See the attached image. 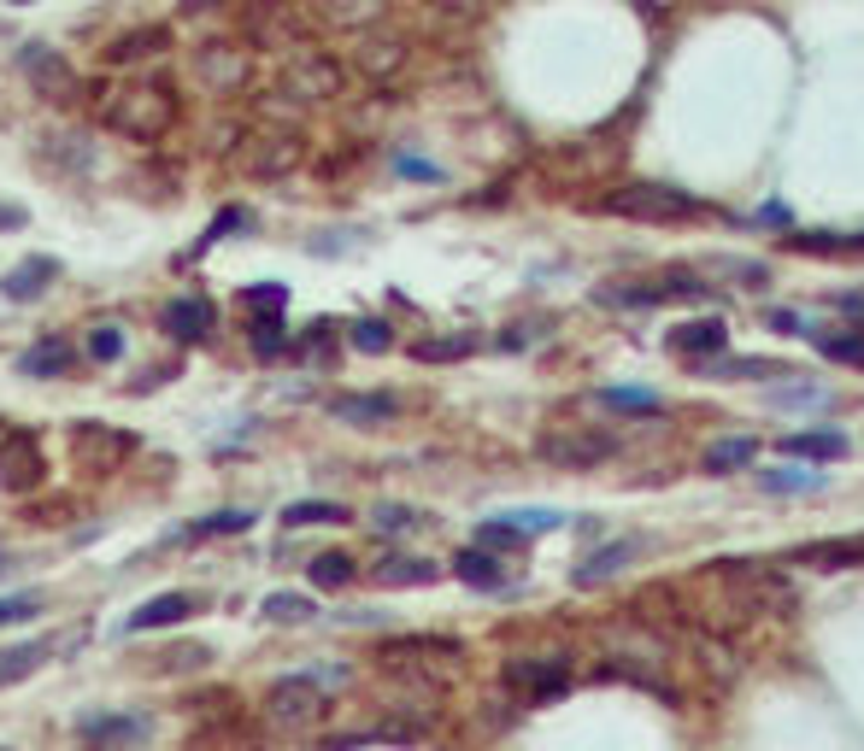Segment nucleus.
<instances>
[{
	"label": "nucleus",
	"mask_w": 864,
	"mask_h": 751,
	"mask_svg": "<svg viewBox=\"0 0 864 751\" xmlns=\"http://www.w3.org/2000/svg\"><path fill=\"white\" fill-rule=\"evenodd\" d=\"M771 329H776V336H800V318H794V311H771Z\"/></svg>",
	"instance_id": "3c124183"
},
{
	"label": "nucleus",
	"mask_w": 864,
	"mask_h": 751,
	"mask_svg": "<svg viewBox=\"0 0 864 751\" xmlns=\"http://www.w3.org/2000/svg\"><path fill=\"white\" fill-rule=\"evenodd\" d=\"M265 617H271V622H306V617H312V599H300V593H271V599H265Z\"/></svg>",
	"instance_id": "ea45409f"
},
{
	"label": "nucleus",
	"mask_w": 864,
	"mask_h": 751,
	"mask_svg": "<svg viewBox=\"0 0 864 751\" xmlns=\"http://www.w3.org/2000/svg\"><path fill=\"white\" fill-rule=\"evenodd\" d=\"M247 341H254L259 359H277V352H288V329L277 318H254V329H247Z\"/></svg>",
	"instance_id": "4c0bfd02"
},
{
	"label": "nucleus",
	"mask_w": 864,
	"mask_h": 751,
	"mask_svg": "<svg viewBox=\"0 0 864 751\" xmlns=\"http://www.w3.org/2000/svg\"><path fill=\"white\" fill-rule=\"evenodd\" d=\"M642 552L635 540H612V547H600V552H588L583 563H576V588H594V581H606V575H617L624 563Z\"/></svg>",
	"instance_id": "412c9836"
},
{
	"label": "nucleus",
	"mask_w": 864,
	"mask_h": 751,
	"mask_svg": "<svg viewBox=\"0 0 864 751\" xmlns=\"http://www.w3.org/2000/svg\"><path fill=\"white\" fill-rule=\"evenodd\" d=\"M817 352L841 364H864V336H817Z\"/></svg>",
	"instance_id": "a19ab883"
},
{
	"label": "nucleus",
	"mask_w": 864,
	"mask_h": 751,
	"mask_svg": "<svg viewBox=\"0 0 864 751\" xmlns=\"http://www.w3.org/2000/svg\"><path fill=\"white\" fill-rule=\"evenodd\" d=\"M12 7H36V0H12Z\"/></svg>",
	"instance_id": "5fc2aeb1"
},
{
	"label": "nucleus",
	"mask_w": 864,
	"mask_h": 751,
	"mask_svg": "<svg viewBox=\"0 0 864 751\" xmlns=\"http://www.w3.org/2000/svg\"><path fill=\"white\" fill-rule=\"evenodd\" d=\"M48 475V458L30 429H0V488L7 493H36Z\"/></svg>",
	"instance_id": "39448f33"
},
{
	"label": "nucleus",
	"mask_w": 864,
	"mask_h": 751,
	"mask_svg": "<svg viewBox=\"0 0 864 751\" xmlns=\"http://www.w3.org/2000/svg\"><path fill=\"white\" fill-rule=\"evenodd\" d=\"M453 575L470 581V588H506V570H500V558H494L488 547H470L453 558Z\"/></svg>",
	"instance_id": "b1692460"
},
{
	"label": "nucleus",
	"mask_w": 864,
	"mask_h": 751,
	"mask_svg": "<svg viewBox=\"0 0 864 751\" xmlns=\"http://www.w3.org/2000/svg\"><path fill=\"white\" fill-rule=\"evenodd\" d=\"M706 376H794V370H776L765 359H724V364H706Z\"/></svg>",
	"instance_id": "49530a36"
},
{
	"label": "nucleus",
	"mask_w": 864,
	"mask_h": 751,
	"mask_svg": "<svg viewBox=\"0 0 864 751\" xmlns=\"http://www.w3.org/2000/svg\"><path fill=\"white\" fill-rule=\"evenodd\" d=\"M59 277V259H48V253H30V259H18L7 277H0V294H7L12 306H30V300H41L48 294V282Z\"/></svg>",
	"instance_id": "f8f14e48"
},
{
	"label": "nucleus",
	"mask_w": 864,
	"mask_h": 751,
	"mask_svg": "<svg viewBox=\"0 0 864 751\" xmlns=\"http://www.w3.org/2000/svg\"><path fill=\"white\" fill-rule=\"evenodd\" d=\"M206 658H212V645H171V652H165V663H159V670H200V663Z\"/></svg>",
	"instance_id": "de8ad7c7"
},
{
	"label": "nucleus",
	"mask_w": 864,
	"mask_h": 751,
	"mask_svg": "<svg viewBox=\"0 0 864 751\" xmlns=\"http://www.w3.org/2000/svg\"><path fill=\"white\" fill-rule=\"evenodd\" d=\"M782 452H800V458H841V452H847V434H835V429L782 434Z\"/></svg>",
	"instance_id": "bb28decb"
},
{
	"label": "nucleus",
	"mask_w": 864,
	"mask_h": 751,
	"mask_svg": "<svg viewBox=\"0 0 864 751\" xmlns=\"http://www.w3.org/2000/svg\"><path fill=\"white\" fill-rule=\"evenodd\" d=\"M247 529H254V511H212L182 529V540H218V534H247Z\"/></svg>",
	"instance_id": "cd10ccee"
},
{
	"label": "nucleus",
	"mask_w": 864,
	"mask_h": 751,
	"mask_svg": "<svg viewBox=\"0 0 864 751\" xmlns=\"http://www.w3.org/2000/svg\"><path fill=\"white\" fill-rule=\"evenodd\" d=\"M370 575H377V588H424V581H436L441 570L429 558H406V552H388L370 563Z\"/></svg>",
	"instance_id": "a211bd4d"
},
{
	"label": "nucleus",
	"mask_w": 864,
	"mask_h": 751,
	"mask_svg": "<svg viewBox=\"0 0 864 751\" xmlns=\"http://www.w3.org/2000/svg\"><path fill=\"white\" fill-rule=\"evenodd\" d=\"M30 617H41V593H7L0 599V629H7V622H30Z\"/></svg>",
	"instance_id": "c03bdc74"
},
{
	"label": "nucleus",
	"mask_w": 864,
	"mask_h": 751,
	"mask_svg": "<svg viewBox=\"0 0 864 751\" xmlns=\"http://www.w3.org/2000/svg\"><path fill=\"white\" fill-rule=\"evenodd\" d=\"M617 218H642V223H688V218H706V206H699L688 188H665V182H629L617 188L606 200Z\"/></svg>",
	"instance_id": "f03ea898"
},
{
	"label": "nucleus",
	"mask_w": 864,
	"mask_h": 751,
	"mask_svg": "<svg viewBox=\"0 0 864 751\" xmlns=\"http://www.w3.org/2000/svg\"><path fill=\"white\" fill-rule=\"evenodd\" d=\"M436 7H447V12H477L483 0H436Z\"/></svg>",
	"instance_id": "864d4df0"
},
{
	"label": "nucleus",
	"mask_w": 864,
	"mask_h": 751,
	"mask_svg": "<svg viewBox=\"0 0 864 751\" xmlns=\"http://www.w3.org/2000/svg\"><path fill=\"white\" fill-rule=\"evenodd\" d=\"M24 77L36 82V94H48V100H71L77 94V71L53 48H24Z\"/></svg>",
	"instance_id": "4468645a"
},
{
	"label": "nucleus",
	"mask_w": 864,
	"mask_h": 751,
	"mask_svg": "<svg viewBox=\"0 0 864 751\" xmlns=\"http://www.w3.org/2000/svg\"><path fill=\"white\" fill-rule=\"evenodd\" d=\"M107 130L123 141H165L177 130V94L165 82H130L107 100Z\"/></svg>",
	"instance_id": "f257e3e1"
},
{
	"label": "nucleus",
	"mask_w": 864,
	"mask_h": 751,
	"mask_svg": "<svg viewBox=\"0 0 864 751\" xmlns=\"http://www.w3.org/2000/svg\"><path fill=\"white\" fill-rule=\"evenodd\" d=\"M200 611V599L195 593H159V599H148L141 611H130L123 617V634H148V629H177L182 617H195Z\"/></svg>",
	"instance_id": "2eb2a0df"
},
{
	"label": "nucleus",
	"mask_w": 864,
	"mask_h": 751,
	"mask_svg": "<svg viewBox=\"0 0 864 751\" xmlns=\"http://www.w3.org/2000/svg\"><path fill=\"white\" fill-rule=\"evenodd\" d=\"M71 370V347L48 336V341H36L24 359H18V376H30V382H48V376H66Z\"/></svg>",
	"instance_id": "aec40b11"
},
{
	"label": "nucleus",
	"mask_w": 864,
	"mask_h": 751,
	"mask_svg": "<svg viewBox=\"0 0 864 751\" xmlns=\"http://www.w3.org/2000/svg\"><path fill=\"white\" fill-rule=\"evenodd\" d=\"M30 218H24V206H0V229H24Z\"/></svg>",
	"instance_id": "603ef678"
},
{
	"label": "nucleus",
	"mask_w": 864,
	"mask_h": 751,
	"mask_svg": "<svg viewBox=\"0 0 864 751\" xmlns=\"http://www.w3.org/2000/svg\"><path fill=\"white\" fill-rule=\"evenodd\" d=\"M48 652H53V645H7V652H0V687H12V681L36 675Z\"/></svg>",
	"instance_id": "c756f323"
},
{
	"label": "nucleus",
	"mask_w": 864,
	"mask_h": 751,
	"mask_svg": "<svg viewBox=\"0 0 864 751\" xmlns=\"http://www.w3.org/2000/svg\"><path fill=\"white\" fill-rule=\"evenodd\" d=\"M241 306L259 311V318H271V311L288 306V282H254V288H241Z\"/></svg>",
	"instance_id": "c9c22d12"
},
{
	"label": "nucleus",
	"mask_w": 864,
	"mask_h": 751,
	"mask_svg": "<svg viewBox=\"0 0 864 751\" xmlns=\"http://www.w3.org/2000/svg\"><path fill=\"white\" fill-rule=\"evenodd\" d=\"M347 341H354L359 352H388L395 347V329H388L383 318H359L354 329H347Z\"/></svg>",
	"instance_id": "e433bc0d"
},
{
	"label": "nucleus",
	"mask_w": 864,
	"mask_h": 751,
	"mask_svg": "<svg viewBox=\"0 0 864 751\" xmlns=\"http://www.w3.org/2000/svg\"><path fill=\"white\" fill-rule=\"evenodd\" d=\"M306 575H312V588H347L354 581V558L347 552H318L306 563Z\"/></svg>",
	"instance_id": "7c9ffc66"
},
{
	"label": "nucleus",
	"mask_w": 864,
	"mask_h": 751,
	"mask_svg": "<svg viewBox=\"0 0 864 751\" xmlns=\"http://www.w3.org/2000/svg\"><path fill=\"white\" fill-rule=\"evenodd\" d=\"M89 359L95 364H118L123 359V329L118 323H95L89 329Z\"/></svg>",
	"instance_id": "58836bf2"
},
{
	"label": "nucleus",
	"mask_w": 864,
	"mask_h": 751,
	"mask_svg": "<svg viewBox=\"0 0 864 751\" xmlns=\"http://www.w3.org/2000/svg\"><path fill=\"white\" fill-rule=\"evenodd\" d=\"M594 400H600V405H617V411H665V400H658V393H647V388H600Z\"/></svg>",
	"instance_id": "f704fd0d"
},
{
	"label": "nucleus",
	"mask_w": 864,
	"mask_h": 751,
	"mask_svg": "<svg viewBox=\"0 0 864 751\" xmlns=\"http://www.w3.org/2000/svg\"><path fill=\"white\" fill-rule=\"evenodd\" d=\"M136 452V434H123V429H107V423H77L71 429V458H77V470H118L123 458Z\"/></svg>",
	"instance_id": "6e6552de"
},
{
	"label": "nucleus",
	"mask_w": 864,
	"mask_h": 751,
	"mask_svg": "<svg viewBox=\"0 0 864 751\" xmlns=\"http://www.w3.org/2000/svg\"><path fill=\"white\" fill-rule=\"evenodd\" d=\"M823 482H830V475H800V470H771L765 475L771 493H817Z\"/></svg>",
	"instance_id": "79ce46f5"
},
{
	"label": "nucleus",
	"mask_w": 864,
	"mask_h": 751,
	"mask_svg": "<svg viewBox=\"0 0 864 751\" xmlns=\"http://www.w3.org/2000/svg\"><path fill=\"white\" fill-rule=\"evenodd\" d=\"M212 318H218V311H212L206 294H182V300H171L159 311V329L171 341H206V336H212Z\"/></svg>",
	"instance_id": "9b49d317"
},
{
	"label": "nucleus",
	"mask_w": 864,
	"mask_h": 751,
	"mask_svg": "<svg viewBox=\"0 0 864 751\" xmlns=\"http://www.w3.org/2000/svg\"><path fill=\"white\" fill-rule=\"evenodd\" d=\"M329 417H336V423H354V429H377V423H395L400 417V400L395 393H336Z\"/></svg>",
	"instance_id": "ddd939ff"
},
{
	"label": "nucleus",
	"mask_w": 864,
	"mask_h": 751,
	"mask_svg": "<svg viewBox=\"0 0 864 751\" xmlns=\"http://www.w3.org/2000/svg\"><path fill=\"white\" fill-rule=\"evenodd\" d=\"M465 352H477V336H436V341H418V347H411V359L447 364V359H465Z\"/></svg>",
	"instance_id": "473e14b6"
},
{
	"label": "nucleus",
	"mask_w": 864,
	"mask_h": 751,
	"mask_svg": "<svg viewBox=\"0 0 864 751\" xmlns=\"http://www.w3.org/2000/svg\"><path fill=\"white\" fill-rule=\"evenodd\" d=\"M529 341H542V323H512V336H500V347H529Z\"/></svg>",
	"instance_id": "8fccbe9b"
},
{
	"label": "nucleus",
	"mask_w": 864,
	"mask_h": 751,
	"mask_svg": "<svg viewBox=\"0 0 864 751\" xmlns=\"http://www.w3.org/2000/svg\"><path fill=\"white\" fill-rule=\"evenodd\" d=\"M383 7H388V0H324V12L336 18L341 30H370L383 18Z\"/></svg>",
	"instance_id": "c85d7f7f"
},
{
	"label": "nucleus",
	"mask_w": 864,
	"mask_h": 751,
	"mask_svg": "<svg viewBox=\"0 0 864 751\" xmlns=\"http://www.w3.org/2000/svg\"><path fill=\"white\" fill-rule=\"evenodd\" d=\"M535 452H542V464H553V470H594L617 452V441L600 429H553L535 441Z\"/></svg>",
	"instance_id": "20e7f679"
},
{
	"label": "nucleus",
	"mask_w": 864,
	"mask_h": 751,
	"mask_svg": "<svg viewBox=\"0 0 864 751\" xmlns=\"http://www.w3.org/2000/svg\"><path fill=\"white\" fill-rule=\"evenodd\" d=\"M506 687L524 704H547V699H559L565 687H570V670H565L559 658H512L506 663Z\"/></svg>",
	"instance_id": "1a4fd4ad"
},
{
	"label": "nucleus",
	"mask_w": 864,
	"mask_h": 751,
	"mask_svg": "<svg viewBox=\"0 0 864 751\" xmlns=\"http://www.w3.org/2000/svg\"><path fill=\"white\" fill-rule=\"evenodd\" d=\"M295 89H300V94H312V100L336 94V89H341V71H336V59H324V53H306L300 66H295Z\"/></svg>",
	"instance_id": "393cba45"
},
{
	"label": "nucleus",
	"mask_w": 864,
	"mask_h": 751,
	"mask_svg": "<svg viewBox=\"0 0 864 751\" xmlns=\"http://www.w3.org/2000/svg\"><path fill=\"white\" fill-rule=\"evenodd\" d=\"M195 77L206 94H241L247 89V48L241 41H206V48H195Z\"/></svg>",
	"instance_id": "0eeeda50"
},
{
	"label": "nucleus",
	"mask_w": 864,
	"mask_h": 751,
	"mask_svg": "<svg viewBox=\"0 0 864 751\" xmlns=\"http://www.w3.org/2000/svg\"><path fill=\"white\" fill-rule=\"evenodd\" d=\"M300 164V141L295 136H259L254 148H247V171L254 177H282Z\"/></svg>",
	"instance_id": "f3484780"
},
{
	"label": "nucleus",
	"mask_w": 864,
	"mask_h": 751,
	"mask_svg": "<svg viewBox=\"0 0 864 751\" xmlns=\"http://www.w3.org/2000/svg\"><path fill=\"white\" fill-rule=\"evenodd\" d=\"M247 223H254V218H247L241 206H224V212L212 218V229H206V236L195 241V253H189V259H206V253H212V247H218L224 236H230V229H247Z\"/></svg>",
	"instance_id": "72a5a7b5"
},
{
	"label": "nucleus",
	"mask_w": 864,
	"mask_h": 751,
	"mask_svg": "<svg viewBox=\"0 0 864 751\" xmlns=\"http://www.w3.org/2000/svg\"><path fill=\"white\" fill-rule=\"evenodd\" d=\"M359 66H365L370 77H395V71L406 66V41H365Z\"/></svg>",
	"instance_id": "2f4dec72"
},
{
	"label": "nucleus",
	"mask_w": 864,
	"mask_h": 751,
	"mask_svg": "<svg viewBox=\"0 0 864 751\" xmlns=\"http://www.w3.org/2000/svg\"><path fill=\"white\" fill-rule=\"evenodd\" d=\"M477 547H494V552H506V547H524V534L506 523V517H494V523L477 529Z\"/></svg>",
	"instance_id": "a18cd8bd"
},
{
	"label": "nucleus",
	"mask_w": 864,
	"mask_h": 751,
	"mask_svg": "<svg viewBox=\"0 0 864 751\" xmlns=\"http://www.w3.org/2000/svg\"><path fill=\"white\" fill-rule=\"evenodd\" d=\"M794 563H812V570H853L864 563V534H841V540H812V547H800Z\"/></svg>",
	"instance_id": "dca6fc26"
},
{
	"label": "nucleus",
	"mask_w": 864,
	"mask_h": 751,
	"mask_svg": "<svg viewBox=\"0 0 864 751\" xmlns=\"http://www.w3.org/2000/svg\"><path fill=\"white\" fill-rule=\"evenodd\" d=\"M753 458H758V441H753V434H724V441L706 447V470H712V475H735V470H747Z\"/></svg>",
	"instance_id": "5701e85b"
},
{
	"label": "nucleus",
	"mask_w": 864,
	"mask_h": 751,
	"mask_svg": "<svg viewBox=\"0 0 864 751\" xmlns=\"http://www.w3.org/2000/svg\"><path fill=\"white\" fill-rule=\"evenodd\" d=\"M724 581L741 599V611H788L794 604V588H788V575H782L776 563H753V558L724 563Z\"/></svg>",
	"instance_id": "7ed1b4c3"
},
{
	"label": "nucleus",
	"mask_w": 864,
	"mask_h": 751,
	"mask_svg": "<svg viewBox=\"0 0 864 751\" xmlns=\"http://www.w3.org/2000/svg\"><path fill=\"white\" fill-rule=\"evenodd\" d=\"M171 48V30L165 24H148V30H130V36H118L112 48H107V66H136V59H153Z\"/></svg>",
	"instance_id": "6ab92c4d"
},
{
	"label": "nucleus",
	"mask_w": 864,
	"mask_h": 751,
	"mask_svg": "<svg viewBox=\"0 0 864 751\" xmlns=\"http://www.w3.org/2000/svg\"><path fill=\"white\" fill-rule=\"evenodd\" d=\"M153 728L148 717H123V711H100V717H82V740L100 745V751H136Z\"/></svg>",
	"instance_id": "9d476101"
},
{
	"label": "nucleus",
	"mask_w": 864,
	"mask_h": 751,
	"mask_svg": "<svg viewBox=\"0 0 864 751\" xmlns=\"http://www.w3.org/2000/svg\"><path fill=\"white\" fill-rule=\"evenodd\" d=\"M318 523H347V505H336V499H295L282 511V529H318Z\"/></svg>",
	"instance_id": "a878e982"
},
{
	"label": "nucleus",
	"mask_w": 864,
	"mask_h": 751,
	"mask_svg": "<svg viewBox=\"0 0 864 751\" xmlns=\"http://www.w3.org/2000/svg\"><path fill=\"white\" fill-rule=\"evenodd\" d=\"M676 352H688V359H699V352H717V347H729V323L724 318H699V323H683L671 336Z\"/></svg>",
	"instance_id": "4be33fe9"
},
{
	"label": "nucleus",
	"mask_w": 864,
	"mask_h": 751,
	"mask_svg": "<svg viewBox=\"0 0 864 751\" xmlns=\"http://www.w3.org/2000/svg\"><path fill=\"white\" fill-rule=\"evenodd\" d=\"M776 400L782 405H830V393H823V388H782Z\"/></svg>",
	"instance_id": "09e8293b"
},
{
	"label": "nucleus",
	"mask_w": 864,
	"mask_h": 751,
	"mask_svg": "<svg viewBox=\"0 0 864 751\" xmlns=\"http://www.w3.org/2000/svg\"><path fill=\"white\" fill-rule=\"evenodd\" d=\"M370 523H377L383 534H406V529H418L424 517L411 511V505H377V511H370Z\"/></svg>",
	"instance_id": "37998d69"
},
{
	"label": "nucleus",
	"mask_w": 864,
	"mask_h": 751,
	"mask_svg": "<svg viewBox=\"0 0 864 751\" xmlns=\"http://www.w3.org/2000/svg\"><path fill=\"white\" fill-rule=\"evenodd\" d=\"M324 687H312L306 675H288L271 687V699H265V717H271L277 728H288V734H306L318 717H324Z\"/></svg>",
	"instance_id": "423d86ee"
}]
</instances>
